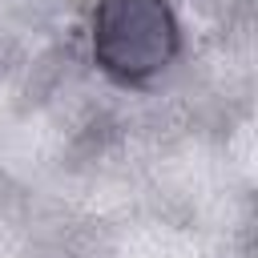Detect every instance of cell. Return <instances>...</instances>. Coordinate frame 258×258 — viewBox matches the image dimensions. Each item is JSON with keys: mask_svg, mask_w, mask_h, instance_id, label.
Segmentation results:
<instances>
[{"mask_svg": "<svg viewBox=\"0 0 258 258\" xmlns=\"http://www.w3.org/2000/svg\"><path fill=\"white\" fill-rule=\"evenodd\" d=\"M177 56V20L165 0H97L93 60L121 85L149 81Z\"/></svg>", "mask_w": 258, "mask_h": 258, "instance_id": "cell-1", "label": "cell"}]
</instances>
